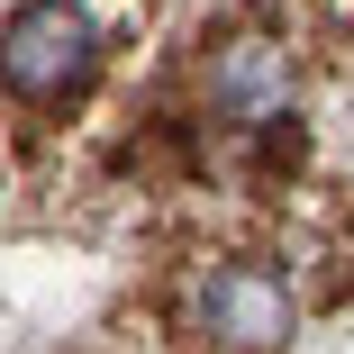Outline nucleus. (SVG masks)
Listing matches in <instances>:
<instances>
[{"label": "nucleus", "instance_id": "obj_3", "mask_svg": "<svg viewBox=\"0 0 354 354\" xmlns=\"http://www.w3.org/2000/svg\"><path fill=\"white\" fill-rule=\"evenodd\" d=\"M209 100H218V118H236V127L281 118V100H291V55H281L272 37L218 46V64H209Z\"/></svg>", "mask_w": 354, "mask_h": 354}, {"label": "nucleus", "instance_id": "obj_2", "mask_svg": "<svg viewBox=\"0 0 354 354\" xmlns=\"http://www.w3.org/2000/svg\"><path fill=\"white\" fill-rule=\"evenodd\" d=\"M200 327L218 336L227 354H281V345H291V327H300V309H291V291H281L272 272L227 263V272L200 281Z\"/></svg>", "mask_w": 354, "mask_h": 354}, {"label": "nucleus", "instance_id": "obj_1", "mask_svg": "<svg viewBox=\"0 0 354 354\" xmlns=\"http://www.w3.org/2000/svg\"><path fill=\"white\" fill-rule=\"evenodd\" d=\"M91 73V19L73 0H28V10L0 28V82L28 100H64Z\"/></svg>", "mask_w": 354, "mask_h": 354}]
</instances>
